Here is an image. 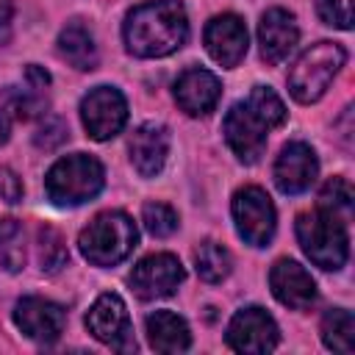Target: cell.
<instances>
[{"instance_id":"1","label":"cell","mask_w":355,"mask_h":355,"mask_svg":"<svg viewBox=\"0 0 355 355\" xmlns=\"http://www.w3.org/2000/svg\"><path fill=\"white\" fill-rule=\"evenodd\" d=\"M125 47L139 58H161L183 47L189 36V19L180 0H150L128 11Z\"/></svg>"},{"instance_id":"2","label":"cell","mask_w":355,"mask_h":355,"mask_svg":"<svg viewBox=\"0 0 355 355\" xmlns=\"http://www.w3.org/2000/svg\"><path fill=\"white\" fill-rule=\"evenodd\" d=\"M286 122V105L269 86H255L244 103H236L225 116V139L239 161L255 164L263 155L266 133Z\"/></svg>"},{"instance_id":"3","label":"cell","mask_w":355,"mask_h":355,"mask_svg":"<svg viewBox=\"0 0 355 355\" xmlns=\"http://www.w3.org/2000/svg\"><path fill=\"white\" fill-rule=\"evenodd\" d=\"M103 183H105L103 164L86 153H72L58 158L44 175V191L61 208H72L94 200Z\"/></svg>"},{"instance_id":"4","label":"cell","mask_w":355,"mask_h":355,"mask_svg":"<svg viewBox=\"0 0 355 355\" xmlns=\"http://www.w3.org/2000/svg\"><path fill=\"white\" fill-rule=\"evenodd\" d=\"M139 241V230L125 211H103L97 214L78 236V247L83 258L94 266H114L125 261Z\"/></svg>"},{"instance_id":"5","label":"cell","mask_w":355,"mask_h":355,"mask_svg":"<svg viewBox=\"0 0 355 355\" xmlns=\"http://www.w3.org/2000/svg\"><path fill=\"white\" fill-rule=\"evenodd\" d=\"M297 239L302 244V252L322 269H341L349 255V236L344 222L327 211H305L297 216Z\"/></svg>"},{"instance_id":"6","label":"cell","mask_w":355,"mask_h":355,"mask_svg":"<svg viewBox=\"0 0 355 355\" xmlns=\"http://www.w3.org/2000/svg\"><path fill=\"white\" fill-rule=\"evenodd\" d=\"M347 61V50L336 42H316L311 44L291 67L288 72V92L300 103H316L330 80L338 75V69Z\"/></svg>"},{"instance_id":"7","label":"cell","mask_w":355,"mask_h":355,"mask_svg":"<svg viewBox=\"0 0 355 355\" xmlns=\"http://www.w3.org/2000/svg\"><path fill=\"white\" fill-rule=\"evenodd\" d=\"M233 222L239 236L252 247H266L275 236V205L261 186H244L233 194Z\"/></svg>"},{"instance_id":"8","label":"cell","mask_w":355,"mask_h":355,"mask_svg":"<svg viewBox=\"0 0 355 355\" xmlns=\"http://www.w3.org/2000/svg\"><path fill=\"white\" fill-rule=\"evenodd\" d=\"M80 119L92 139H114L128 122V103L119 89L97 86L80 100Z\"/></svg>"},{"instance_id":"9","label":"cell","mask_w":355,"mask_h":355,"mask_svg":"<svg viewBox=\"0 0 355 355\" xmlns=\"http://www.w3.org/2000/svg\"><path fill=\"white\" fill-rule=\"evenodd\" d=\"M86 327L97 341H103L119 352L136 349V341L130 333V316H128V308L119 294H111V291L100 294L86 313Z\"/></svg>"},{"instance_id":"10","label":"cell","mask_w":355,"mask_h":355,"mask_svg":"<svg viewBox=\"0 0 355 355\" xmlns=\"http://www.w3.org/2000/svg\"><path fill=\"white\" fill-rule=\"evenodd\" d=\"M277 338H280V333H277L275 319L258 305L241 308L227 324V344L236 352L263 355L277 347Z\"/></svg>"},{"instance_id":"11","label":"cell","mask_w":355,"mask_h":355,"mask_svg":"<svg viewBox=\"0 0 355 355\" xmlns=\"http://www.w3.org/2000/svg\"><path fill=\"white\" fill-rule=\"evenodd\" d=\"M183 277H186L183 263L172 252H155L141 258L128 280L141 300H158V297H169L183 283Z\"/></svg>"},{"instance_id":"12","label":"cell","mask_w":355,"mask_h":355,"mask_svg":"<svg viewBox=\"0 0 355 355\" xmlns=\"http://www.w3.org/2000/svg\"><path fill=\"white\" fill-rule=\"evenodd\" d=\"M14 322L17 327L39 341V344H53L61 333H64V322H67V313L58 302L53 300H44V297H22L14 308Z\"/></svg>"},{"instance_id":"13","label":"cell","mask_w":355,"mask_h":355,"mask_svg":"<svg viewBox=\"0 0 355 355\" xmlns=\"http://www.w3.org/2000/svg\"><path fill=\"white\" fill-rule=\"evenodd\" d=\"M319 172V161L311 144L288 141L275 161V183L283 194H302L313 186Z\"/></svg>"},{"instance_id":"14","label":"cell","mask_w":355,"mask_h":355,"mask_svg":"<svg viewBox=\"0 0 355 355\" xmlns=\"http://www.w3.org/2000/svg\"><path fill=\"white\" fill-rule=\"evenodd\" d=\"M208 55L222 67H236L247 55V28L236 14H216L202 33Z\"/></svg>"},{"instance_id":"15","label":"cell","mask_w":355,"mask_h":355,"mask_svg":"<svg viewBox=\"0 0 355 355\" xmlns=\"http://www.w3.org/2000/svg\"><path fill=\"white\" fill-rule=\"evenodd\" d=\"M269 286L277 302L294 311H308L316 302V283L305 266L291 258H280L269 272Z\"/></svg>"},{"instance_id":"16","label":"cell","mask_w":355,"mask_h":355,"mask_svg":"<svg viewBox=\"0 0 355 355\" xmlns=\"http://www.w3.org/2000/svg\"><path fill=\"white\" fill-rule=\"evenodd\" d=\"M222 97V83L214 72L191 67L175 80V100L189 116H208Z\"/></svg>"},{"instance_id":"17","label":"cell","mask_w":355,"mask_h":355,"mask_svg":"<svg viewBox=\"0 0 355 355\" xmlns=\"http://www.w3.org/2000/svg\"><path fill=\"white\" fill-rule=\"evenodd\" d=\"M300 28L291 11L286 8H269L261 22H258V44H261V58L266 64H280L297 44Z\"/></svg>"},{"instance_id":"18","label":"cell","mask_w":355,"mask_h":355,"mask_svg":"<svg viewBox=\"0 0 355 355\" xmlns=\"http://www.w3.org/2000/svg\"><path fill=\"white\" fill-rule=\"evenodd\" d=\"M128 150H130V161H133L136 172L141 178H155L166 164L169 133L158 122H144V125H139L133 130Z\"/></svg>"},{"instance_id":"19","label":"cell","mask_w":355,"mask_h":355,"mask_svg":"<svg viewBox=\"0 0 355 355\" xmlns=\"http://www.w3.org/2000/svg\"><path fill=\"white\" fill-rule=\"evenodd\" d=\"M147 338L155 352H183L191 344V333L183 316L172 311H155L147 316Z\"/></svg>"},{"instance_id":"20","label":"cell","mask_w":355,"mask_h":355,"mask_svg":"<svg viewBox=\"0 0 355 355\" xmlns=\"http://www.w3.org/2000/svg\"><path fill=\"white\" fill-rule=\"evenodd\" d=\"M58 53L75 69H83L86 72V69H94L97 67V44H94V36L80 22H69L58 33Z\"/></svg>"},{"instance_id":"21","label":"cell","mask_w":355,"mask_h":355,"mask_svg":"<svg viewBox=\"0 0 355 355\" xmlns=\"http://www.w3.org/2000/svg\"><path fill=\"white\" fill-rule=\"evenodd\" d=\"M352 338H355V322L352 313L344 308H330L322 316V341L333 352H352Z\"/></svg>"},{"instance_id":"22","label":"cell","mask_w":355,"mask_h":355,"mask_svg":"<svg viewBox=\"0 0 355 355\" xmlns=\"http://www.w3.org/2000/svg\"><path fill=\"white\" fill-rule=\"evenodd\" d=\"M194 266L205 283H219L230 275V252L216 241H202L194 250Z\"/></svg>"},{"instance_id":"23","label":"cell","mask_w":355,"mask_h":355,"mask_svg":"<svg viewBox=\"0 0 355 355\" xmlns=\"http://www.w3.org/2000/svg\"><path fill=\"white\" fill-rule=\"evenodd\" d=\"M25 266V236L17 219H0V269L19 272Z\"/></svg>"},{"instance_id":"24","label":"cell","mask_w":355,"mask_h":355,"mask_svg":"<svg viewBox=\"0 0 355 355\" xmlns=\"http://www.w3.org/2000/svg\"><path fill=\"white\" fill-rule=\"evenodd\" d=\"M69 255L64 247V239L55 227H39V263L42 272H58L61 266H67Z\"/></svg>"},{"instance_id":"25","label":"cell","mask_w":355,"mask_h":355,"mask_svg":"<svg viewBox=\"0 0 355 355\" xmlns=\"http://www.w3.org/2000/svg\"><path fill=\"white\" fill-rule=\"evenodd\" d=\"M141 222H144V227H147L153 236H158V239L172 236V233L178 230V214H175V208L166 205V202H147L144 211H141Z\"/></svg>"},{"instance_id":"26","label":"cell","mask_w":355,"mask_h":355,"mask_svg":"<svg viewBox=\"0 0 355 355\" xmlns=\"http://www.w3.org/2000/svg\"><path fill=\"white\" fill-rule=\"evenodd\" d=\"M316 8H319V17H322L324 25L349 31L352 22H355V6H352V0H319Z\"/></svg>"},{"instance_id":"27","label":"cell","mask_w":355,"mask_h":355,"mask_svg":"<svg viewBox=\"0 0 355 355\" xmlns=\"http://www.w3.org/2000/svg\"><path fill=\"white\" fill-rule=\"evenodd\" d=\"M352 186L344 178H330L319 191V202L327 211H347L352 205Z\"/></svg>"},{"instance_id":"28","label":"cell","mask_w":355,"mask_h":355,"mask_svg":"<svg viewBox=\"0 0 355 355\" xmlns=\"http://www.w3.org/2000/svg\"><path fill=\"white\" fill-rule=\"evenodd\" d=\"M67 139H69V130H67L64 119H58V116L44 119V125H42V128L36 130V136H33V141H36L39 150H55V147H61Z\"/></svg>"},{"instance_id":"29","label":"cell","mask_w":355,"mask_h":355,"mask_svg":"<svg viewBox=\"0 0 355 355\" xmlns=\"http://www.w3.org/2000/svg\"><path fill=\"white\" fill-rule=\"evenodd\" d=\"M0 194L8 202H17L22 197V183H19V178L11 169H0Z\"/></svg>"},{"instance_id":"30","label":"cell","mask_w":355,"mask_h":355,"mask_svg":"<svg viewBox=\"0 0 355 355\" xmlns=\"http://www.w3.org/2000/svg\"><path fill=\"white\" fill-rule=\"evenodd\" d=\"M11 17H14V3L0 0V44H6L11 36Z\"/></svg>"},{"instance_id":"31","label":"cell","mask_w":355,"mask_h":355,"mask_svg":"<svg viewBox=\"0 0 355 355\" xmlns=\"http://www.w3.org/2000/svg\"><path fill=\"white\" fill-rule=\"evenodd\" d=\"M25 78L31 80V86H33V89H47V83H50V75H47L42 67H36V64H28Z\"/></svg>"},{"instance_id":"32","label":"cell","mask_w":355,"mask_h":355,"mask_svg":"<svg viewBox=\"0 0 355 355\" xmlns=\"http://www.w3.org/2000/svg\"><path fill=\"white\" fill-rule=\"evenodd\" d=\"M6 139H8V119L0 114V144H3Z\"/></svg>"}]
</instances>
